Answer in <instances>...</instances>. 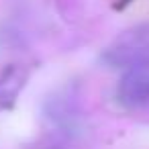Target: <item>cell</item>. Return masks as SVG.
Returning <instances> with one entry per match:
<instances>
[{
  "mask_svg": "<svg viewBox=\"0 0 149 149\" xmlns=\"http://www.w3.org/2000/svg\"><path fill=\"white\" fill-rule=\"evenodd\" d=\"M116 96L125 106H141L149 100V59L129 65L118 82Z\"/></svg>",
  "mask_w": 149,
  "mask_h": 149,
  "instance_id": "cell-1",
  "label": "cell"
},
{
  "mask_svg": "<svg viewBox=\"0 0 149 149\" xmlns=\"http://www.w3.org/2000/svg\"><path fill=\"white\" fill-rule=\"evenodd\" d=\"M23 80H25V76L13 68L2 74V78H0V106L15 100V96L19 94V90L23 86Z\"/></svg>",
  "mask_w": 149,
  "mask_h": 149,
  "instance_id": "cell-2",
  "label": "cell"
}]
</instances>
